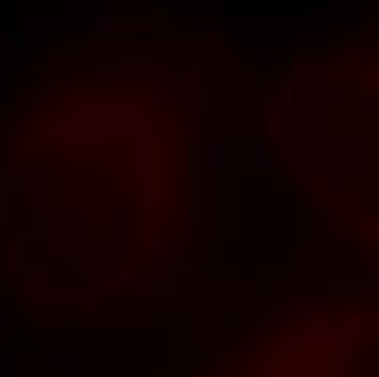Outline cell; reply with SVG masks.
Listing matches in <instances>:
<instances>
[{
  "mask_svg": "<svg viewBox=\"0 0 379 377\" xmlns=\"http://www.w3.org/2000/svg\"><path fill=\"white\" fill-rule=\"evenodd\" d=\"M209 170L211 173H220V144L214 142L209 146Z\"/></svg>",
  "mask_w": 379,
  "mask_h": 377,
  "instance_id": "1",
  "label": "cell"
},
{
  "mask_svg": "<svg viewBox=\"0 0 379 377\" xmlns=\"http://www.w3.org/2000/svg\"><path fill=\"white\" fill-rule=\"evenodd\" d=\"M327 138V124L322 122H318V120H314V122L310 124V140H325Z\"/></svg>",
  "mask_w": 379,
  "mask_h": 377,
  "instance_id": "2",
  "label": "cell"
},
{
  "mask_svg": "<svg viewBox=\"0 0 379 377\" xmlns=\"http://www.w3.org/2000/svg\"><path fill=\"white\" fill-rule=\"evenodd\" d=\"M203 68H205V63H203V59H196V61H192L190 63V70H192V72H203Z\"/></svg>",
  "mask_w": 379,
  "mask_h": 377,
  "instance_id": "3",
  "label": "cell"
}]
</instances>
